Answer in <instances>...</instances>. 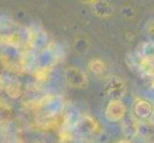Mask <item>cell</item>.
<instances>
[{"instance_id":"6da1fadb","label":"cell","mask_w":154,"mask_h":143,"mask_svg":"<svg viewBox=\"0 0 154 143\" xmlns=\"http://www.w3.org/2000/svg\"><path fill=\"white\" fill-rule=\"evenodd\" d=\"M105 93L110 100H122L126 93V84L118 76H110L105 84Z\"/></svg>"},{"instance_id":"7a4b0ae2","label":"cell","mask_w":154,"mask_h":143,"mask_svg":"<svg viewBox=\"0 0 154 143\" xmlns=\"http://www.w3.org/2000/svg\"><path fill=\"white\" fill-rule=\"evenodd\" d=\"M126 107L122 100H110L105 109V118L109 121L116 122L125 118Z\"/></svg>"},{"instance_id":"3957f363","label":"cell","mask_w":154,"mask_h":143,"mask_svg":"<svg viewBox=\"0 0 154 143\" xmlns=\"http://www.w3.org/2000/svg\"><path fill=\"white\" fill-rule=\"evenodd\" d=\"M66 79L71 86L82 89L85 88L88 84V78L85 73L77 67H69L66 70Z\"/></svg>"},{"instance_id":"277c9868","label":"cell","mask_w":154,"mask_h":143,"mask_svg":"<svg viewBox=\"0 0 154 143\" xmlns=\"http://www.w3.org/2000/svg\"><path fill=\"white\" fill-rule=\"evenodd\" d=\"M77 129L82 135H94L100 131V124L91 116H83L78 121Z\"/></svg>"},{"instance_id":"5b68a950","label":"cell","mask_w":154,"mask_h":143,"mask_svg":"<svg viewBox=\"0 0 154 143\" xmlns=\"http://www.w3.org/2000/svg\"><path fill=\"white\" fill-rule=\"evenodd\" d=\"M133 112L137 118L141 119H147L149 118L153 114V107L152 105L144 99L137 100L134 104Z\"/></svg>"},{"instance_id":"8992f818","label":"cell","mask_w":154,"mask_h":143,"mask_svg":"<svg viewBox=\"0 0 154 143\" xmlns=\"http://www.w3.org/2000/svg\"><path fill=\"white\" fill-rule=\"evenodd\" d=\"M92 10L100 17H109L114 13V6L108 1H95L92 5Z\"/></svg>"},{"instance_id":"52a82bcc","label":"cell","mask_w":154,"mask_h":143,"mask_svg":"<svg viewBox=\"0 0 154 143\" xmlns=\"http://www.w3.org/2000/svg\"><path fill=\"white\" fill-rule=\"evenodd\" d=\"M137 56L142 60H154V42L145 41L137 47Z\"/></svg>"},{"instance_id":"ba28073f","label":"cell","mask_w":154,"mask_h":143,"mask_svg":"<svg viewBox=\"0 0 154 143\" xmlns=\"http://www.w3.org/2000/svg\"><path fill=\"white\" fill-rule=\"evenodd\" d=\"M88 69L89 71L93 73L96 76H102L106 72V64L103 60L100 58H93L88 63Z\"/></svg>"},{"instance_id":"9c48e42d","label":"cell","mask_w":154,"mask_h":143,"mask_svg":"<svg viewBox=\"0 0 154 143\" xmlns=\"http://www.w3.org/2000/svg\"><path fill=\"white\" fill-rule=\"evenodd\" d=\"M123 132L126 136H135L139 132V124L133 119H126L123 123Z\"/></svg>"},{"instance_id":"30bf717a","label":"cell","mask_w":154,"mask_h":143,"mask_svg":"<svg viewBox=\"0 0 154 143\" xmlns=\"http://www.w3.org/2000/svg\"><path fill=\"white\" fill-rule=\"evenodd\" d=\"M152 133H153V129L150 125L146 124V123L139 124V132H138V135L148 137V136H152Z\"/></svg>"},{"instance_id":"8fae6325","label":"cell","mask_w":154,"mask_h":143,"mask_svg":"<svg viewBox=\"0 0 154 143\" xmlns=\"http://www.w3.org/2000/svg\"><path fill=\"white\" fill-rule=\"evenodd\" d=\"M148 33H149L150 35L154 38V23L152 25H150L149 27H148Z\"/></svg>"},{"instance_id":"7c38bea8","label":"cell","mask_w":154,"mask_h":143,"mask_svg":"<svg viewBox=\"0 0 154 143\" xmlns=\"http://www.w3.org/2000/svg\"><path fill=\"white\" fill-rule=\"evenodd\" d=\"M117 143H132V142L130 140H128V139H121Z\"/></svg>"},{"instance_id":"4fadbf2b","label":"cell","mask_w":154,"mask_h":143,"mask_svg":"<svg viewBox=\"0 0 154 143\" xmlns=\"http://www.w3.org/2000/svg\"><path fill=\"white\" fill-rule=\"evenodd\" d=\"M152 85H153V88H154V79H153V83H152Z\"/></svg>"}]
</instances>
